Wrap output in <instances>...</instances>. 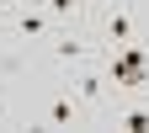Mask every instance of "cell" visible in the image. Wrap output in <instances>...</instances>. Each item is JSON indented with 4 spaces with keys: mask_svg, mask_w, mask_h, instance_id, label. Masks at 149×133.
Segmentation results:
<instances>
[{
    "mask_svg": "<svg viewBox=\"0 0 149 133\" xmlns=\"http://www.w3.org/2000/svg\"><path fill=\"white\" fill-rule=\"evenodd\" d=\"M144 107H149V91H144Z\"/></svg>",
    "mask_w": 149,
    "mask_h": 133,
    "instance_id": "30bf717a",
    "label": "cell"
},
{
    "mask_svg": "<svg viewBox=\"0 0 149 133\" xmlns=\"http://www.w3.org/2000/svg\"><path fill=\"white\" fill-rule=\"evenodd\" d=\"M22 32H27V37H37V32H43V16H37V6H27V11H22Z\"/></svg>",
    "mask_w": 149,
    "mask_h": 133,
    "instance_id": "52a82bcc",
    "label": "cell"
},
{
    "mask_svg": "<svg viewBox=\"0 0 149 133\" xmlns=\"http://www.w3.org/2000/svg\"><path fill=\"white\" fill-rule=\"evenodd\" d=\"M117 123H123L128 133H144V128H149V107H133V112H123Z\"/></svg>",
    "mask_w": 149,
    "mask_h": 133,
    "instance_id": "277c9868",
    "label": "cell"
},
{
    "mask_svg": "<svg viewBox=\"0 0 149 133\" xmlns=\"http://www.w3.org/2000/svg\"><path fill=\"white\" fill-rule=\"evenodd\" d=\"M48 123H53V128H69V123H74V96H53V101H48Z\"/></svg>",
    "mask_w": 149,
    "mask_h": 133,
    "instance_id": "7a4b0ae2",
    "label": "cell"
},
{
    "mask_svg": "<svg viewBox=\"0 0 149 133\" xmlns=\"http://www.w3.org/2000/svg\"><path fill=\"white\" fill-rule=\"evenodd\" d=\"M101 91H107V80H96V75L80 80V96H85V101H101Z\"/></svg>",
    "mask_w": 149,
    "mask_h": 133,
    "instance_id": "8992f818",
    "label": "cell"
},
{
    "mask_svg": "<svg viewBox=\"0 0 149 133\" xmlns=\"http://www.w3.org/2000/svg\"><path fill=\"white\" fill-rule=\"evenodd\" d=\"M43 6H48L53 16H69V11H74V0H43Z\"/></svg>",
    "mask_w": 149,
    "mask_h": 133,
    "instance_id": "ba28073f",
    "label": "cell"
},
{
    "mask_svg": "<svg viewBox=\"0 0 149 133\" xmlns=\"http://www.w3.org/2000/svg\"><path fill=\"white\" fill-rule=\"evenodd\" d=\"M53 53H59V59H80L85 43H80V37H59V43H53Z\"/></svg>",
    "mask_w": 149,
    "mask_h": 133,
    "instance_id": "5b68a950",
    "label": "cell"
},
{
    "mask_svg": "<svg viewBox=\"0 0 149 133\" xmlns=\"http://www.w3.org/2000/svg\"><path fill=\"white\" fill-rule=\"evenodd\" d=\"M16 6H43V0H16Z\"/></svg>",
    "mask_w": 149,
    "mask_h": 133,
    "instance_id": "9c48e42d",
    "label": "cell"
},
{
    "mask_svg": "<svg viewBox=\"0 0 149 133\" xmlns=\"http://www.w3.org/2000/svg\"><path fill=\"white\" fill-rule=\"evenodd\" d=\"M107 37H112V43H128V37H133V22H128V11H112V22H107Z\"/></svg>",
    "mask_w": 149,
    "mask_h": 133,
    "instance_id": "3957f363",
    "label": "cell"
},
{
    "mask_svg": "<svg viewBox=\"0 0 149 133\" xmlns=\"http://www.w3.org/2000/svg\"><path fill=\"white\" fill-rule=\"evenodd\" d=\"M107 75H112V85L117 91H133V85H144V48H112V64H107Z\"/></svg>",
    "mask_w": 149,
    "mask_h": 133,
    "instance_id": "6da1fadb",
    "label": "cell"
}]
</instances>
